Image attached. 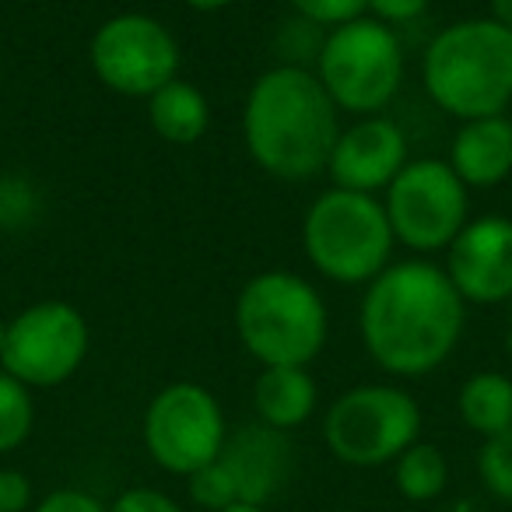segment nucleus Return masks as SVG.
Here are the masks:
<instances>
[{
    "instance_id": "32",
    "label": "nucleus",
    "mask_w": 512,
    "mask_h": 512,
    "mask_svg": "<svg viewBox=\"0 0 512 512\" xmlns=\"http://www.w3.org/2000/svg\"><path fill=\"white\" fill-rule=\"evenodd\" d=\"M218 512H267V505H253V502H232Z\"/></svg>"
},
{
    "instance_id": "25",
    "label": "nucleus",
    "mask_w": 512,
    "mask_h": 512,
    "mask_svg": "<svg viewBox=\"0 0 512 512\" xmlns=\"http://www.w3.org/2000/svg\"><path fill=\"white\" fill-rule=\"evenodd\" d=\"M288 4H292V15L306 18L323 32L369 15V0H288Z\"/></svg>"
},
{
    "instance_id": "20",
    "label": "nucleus",
    "mask_w": 512,
    "mask_h": 512,
    "mask_svg": "<svg viewBox=\"0 0 512 512\" xmlns=\"http://www.w3.org/2000/svg\"><path fill=\"white\" fill-rule=\"evenodd\" d=\"M36 390L0 369V456L18 453L36 432Z\"/></svg>"
},
{
    "instance_id": "13",
    "label": "nucleus",
    "mask_w": 512,
    "mask_h": 512,
    "mask_svg": "<svg viewBox=\"0 0 512 512\" xmlns=\"http://www.w3.org/2000/svg\"><path fill=\"white\" fill-rule=\"evenodd\" d=\"M407 162H411V148L397 120H390L386 113L358 116L355 123L341 127L323 176L337 190L383 197V190L400 176Z\"/></svg>"
},
{
    "instance_id": "12",
    "label": "nucleus",
    "mask_w": 512,
    "mask_h": 512,
    "mask_svg": "<svg viewBox=\"0 0 512 512\" xmlns=\"http://www.w3.org/2000/svg\"><path fill=\"white\" fill-rule=\"evenodd\" d=\"M446 274L467 306L512 302V218L477 214L446 249Z\"/></svg>"
},
{
    "instance_id": "16",
    "label": "nucleus",
    "mask_w": 512,
    "mask_h": 512,
    "mask_svg": "<svg viewBox=\"0 0 512 512\" xmlns=\"http://www.w3.org/2000/svg\"><path fill=\"white\" fill-rule=\"evenodd\" d=\"M316 407H320V386L306 365L260 369L253 383V411L260 425L295 432L313 418Z\"/></svg>"
},
{
    "instance_id": "22",
    "label": "nucleus",
    "mask_w": 512,
    "mask_h": 512,
    "mask_svg": "<svg viewBox=\"0 0 512 512\" xmlns=\"http://www.w3.org/2000/svg\"><path fill=\"white\" fill-rule=\"evenodd\" d=\"M477 474L491 498L512 505V428L502 435L481 439L477 449Z\"/></svg>"
},
{
    "instance_id": "31",
    "label": "nucleus",
    "mask_w": 512,
    "mask_h": 512,
    "mask_svg": "<svg viewBox=\"0 0 512 512\" xmlns=\"http://www.w3.org/2000/svg\"><path fill=\"white\" fill-rule=\"evenodd\" d=\"M488 4H491L488 18H495L498 25H505L512 32V0H488Z\"/></svg>"
},
{
    "instance_id": "1",
    "label": "nucleus",
    "mask_w": 512,
    "mask_h": 512,
    "mask_svg": "<svg viewBox=\"0 0 512 512\" xmlns=\"http://www.w3.org/2000/svg\"><path fill=\"white\" fill-rule=\"evenodd\" d=\"M467 302L446 267L428 256L393 260L372 278L358 302V337L365 355L393 379L439 372L460 348Z\"/></svg>"
},
{
    "instance_id": "29",
    "label": "nucleus",
    "mask_w": 512,
    "mask_h": 512,
    "mask_svg": "<svg viewBox=\"0 0 512 512\" xmlns=\"http://www.w3.org/2000/svg\"><path fill=\"white\" fill-rule=\"evenodd\" d=\"M432 0H369V18L390 25V29H400V25L418 22L428 11Z\"/></svg>"
},
{
    "instance_id": "9",
    "label": "nucleus",
    "mask_w": 512,
    "mask_h": 512,
    "mask_svg": "<svg viewBox=\"0 0 512 512\" xmlns=\"http://www.w3.org/2000/svg\"><path fill=\"white\" fill-rule=\"evenodd\" d=\"M228 418L221 400L193 379L162 386L144 407L141 439L155 467L190 477L221 456L228 442Z\"/></svg>"
},
{
    "instance_id": "24",
    "label": "nucleus",
    "mask_w": 512,
    "mask_h": 512,
    "mask_svg": "<svg viewBox=\"0 0 512 512\" xmlns=\"http://www.w3.org/2000/svg\"><path fill=\"white\" fill-rule=\"evenodd\" d=\"M186 491H190V502L200 505L204 512H218V509H225V505L239 502L235 481L221 460L207 463L204 470H197V474L186 477Z\"/></svg>"
},
{
    "instance_id": "21",
    "label": "nucleus",
    "mask_w": 512,
    "mask_h": 512,
    "mask_svg": "<svg viewBox=\"0 0 512 512\" xmlns=\"http://www.w3.org/2000/svg\"><path fill=\"white\" fill-rule=\"evenodd\" d=\"M323 36H327V32L316 29L313 22L292 15L288 22L278 25V32H274V53H278V64H285V67H309V71H313L316 57H320Z\"/></svg>"
},
{
    "instance_id": "4",
    "label": "nucleus",
    "mask_w": 512,
    "mask_h": 512,
    "mask_svg": "<svg viewBox=\"0 0 512 512\" xmlns=\"http://www.w3.org/2000/svg\"><path fill=\"white\" fill-rule=\"evenodd\" d=\"M239 344L260 369L313 365L330 337L320 288L295 271H260L239 288L232 309Z\"/></svg>"
},
{
    "instance_id": "14",
    "label": "nucleus",
    "mask_w": 512,
    "mask_h": 512,
    "mask_svg": "<svg viewBox=\"0 0 512 512\" xmlns=\"http://www.w3.org/2000/svg\"><path fill=\"white\" fill-rule=\"evenodd\" d=\"M225 470L232 474L239 502L267 505L271 498L281 495L295 467V449L288 432L267 428L260 421L242 425L228 432V442L218 456Z\"/></svg>"
},
{
    "instance_id": "10",
    "label": "nucleus",
    "mask_w": 512,
    "mask_h": 512,
    "mask_svg": "<svg viewBox=\"0 0 512 512\" xmlns=\"http://www.w3.org/2000/svg\"><path fill=\"white\" fill-rule=\"evenodd\" d=\"M88 64L109 92L123 99H151L158 88L179 78L183 50L162 18L144 11H120L92 32Z\"/></svg>"
},
{
    "instance_id": "11",
    "label": "nucleus",
    "mask_w": 512,
    "mask_h": 512,
    "mask_svg": "<svg viewBox=\"0 0 512 512\" xmlns=\"http://www.w3.org/2000/svg\"><path fill=\"white\" fill-rule=\"evenodd\" d=\"M92 351V327L74 302L39 299L8 320V348L0 369L29 390H53L81 372Z\"/></svg>"
},
{
    "instance_id": "30",
    "label": "nucleus",
    "mask_w": 512,
    "mask_h": 512,
    "mask_svg": "<svg viewBox=\"0 0 512 512\" xmlns=\"http://www.w3.org/2000/svg\"><path fill=\"white\" fill-rule=\"evenodd\" d=\"M183 4L190 11H197V15H218V11L232 8L235 0H183Z\"/></svg>"
},
{
    "instance_id": "34",
    "label": "nucleus",
    "mask_w": 512,
    "mask_h": 512,
    "mask_svg": "<svg viewBox=\"0 0 512 512\" xmlns=\"http://www.w3.org/2000/svg\"><path fill=\"white\" fill-rule=\"evenodd\" d=\"M505 344H509V351H512V302H509V334H505Z\"/></svg>"
},
{
    "instance_id": "28",
    "label": "nucleus",
    "mask_w": 512,
    "mask_h": 512,
    "mask_svg": "<svg viewBox=\"0 0 512 512\" xmlns=\"http://www.w3.org/2000/svg\"><path fill=\"white\" fill-rule=\"evenodd\" d=\"M32 512H109V505L85 488H57L39 498Z\"/></svg>"
},
{
    "instance_id": "6",
    "label": "nucleus",
    "mask_w": 512,
    "mask_h": 512,
    "mask_svg": "<svg viewBox=\"0 0 512 512\" xmlns=\"http://www.w3.org/2000/svg\"><path fill=\"white\" fill-rule=\"evenodd\" d=\"M404 71L407 57L397 29L369 15L330 29L313 67L330 102L355 120L386 113L404 88Z\"/></svg>"
},
{
    "instance_id": "15",
    "label": "nucleus",
    "mask_w": 512,
    "mask_h": 512,
    "mask_svg": "<svg viewBox=\"0 0 512 512\" xmlns=\"http://www.w3.org/2000/svg\"><path fill=\"white\" fill-rule=\"evenodd\" d=\"M449 165L463 179L467 190H491L512 176V120L502 116H481L456 127L449 141Z\"/></svg>"
},
{
    "instance_id": "17",
    "label": "nucleus",
    "mask_w": 512,
    "mask_h": 512,
    "mask_svg": "<svg viewBox=\"0 0 512 512\" xmlns=\"http://www.w3.org/2000/svg\"><path fill=\"white\" fill-rule=\"evenodd\" d=\"M148 102V123L165 144L172 148H190L211 127V102L197 85L176 78L165 88H158Z\"/></svg>"
},
{
    "instance_id": "18",
    "label": "nucleus",
    "mask_w": 512,
    "mask_h": 512,
    "mask_svg": "<svg viewBox=\"0 0 512 512\" xmlns=\"http://www.w3.org/2000/svg\"><path fill=\"white\" fill-rule=\"evenodd\" d=\"M456 414L463 428L481 439L502 435L512 428V376L498 369H481L463 379L456 393Z\"/></svg>"
},
{
    "instance_id": "35",
    "label": "nucleus",
    "mask_w": 512,
    "mask_h": 512,
    "mask_svg": "<svg viewBox=\"0 0 512 512\" xmlns=\"http://www.w3.org/2000/svg\"><path fill=\"white\" fill-rule=\"evenodd\" d=\"M0 81H4V60H0Z\"/></svg>"
},
{
    "instance_id": "26",
    "label": "nucleus",
    "mask_w": 512,
    "mask_h": 512,
    "mask_svg": "<svg viewBox=\"0 0 512 512\" xmlns=\"http://www.w3.org/2000/svg\"><path fill=\"white\" fill-rule=\"evenodd\" d=\"M109 512H186V509L169 495V491L134 484V488L120 491V495L109 502Z\"/></svg>"
},
{
    "instance_id": "3",
    "label": "nucleus",
    "mask_w": 512,
    "mask_h": 512,
    "mask_svg": "<svg viewBox=\"0 0 512 512\" xmlns=\"http://www.w3.org/2000/svg\"><path fill=\"white\" fill-rule=\"evenodd\" d=\"M421 81L456 123L502 116L512 106V32L488 15L446 25L421 53Z\"/></svg>"
},
{
    "instance_id": "5",
    "label": "nucleus",
    "mask_w": 512,
    "mask_h": 512,
    "mask_svg": "<svg viewBox=\"0 0 512 512\" xmlns=\"http://www.w3.org/2000/svg\"><path fill=\"white\" fill-rule=\"evenodd\" d=\"M299 239L309 267L330 285L344 288H365L379 278L393 264L397 249L383 200L337 186L309 200Z\"/></svg>"
},
{
    "instance_id": "23",
    "label": "nucleus",
    "mask_w": 512,
    "mask_h": 512,
    "mask_svg": "<svg viewBox=\"0 0 512 512\" xmlns=\"http://www.w3.org/2000/svg\"><path fill=\"white\" fill-rule=\"evenodd\" d=\"M39 218V193L25 176L0 179V232H18Z\"/></svg>"
},
{
    "instance_id": "19",
    "label": "nucleus",
    "mask_w": 512,
    "mask_h": 512,
    "mask_svg": "<svg viewBox=\"0 0 512 512\" xmlns=\"http://www.w3.org/2000/svg\"><path fill=\"white\" fill-rule=\"evenodd\" d=\"M393 484L400 498L414 505H428L449 488V456L435 442L418 439L393 460Z\"/></svg>"
},
{
    "instance_id": "27",
    "label": "nucleus",
    "mask_w": 512,
    "mask_h": 512,
    "mask_svg": "<svg viewBox=\"0 0 512 512\" xmlns=\"http://www.w3.org/2000/svg\"><path fill=\"white\" fill-rule=\"evenodd\" d=\"M36 502V484L25 470L0 467V512H32Z\"/></svg>"
},
{
    "instance_id": "33",
    "label": "nucleus",
    "mask_w": 512,
    "mask_h": 512,
    "mask_svg": "<svg viewBox=\"0 0 512 512\" xmlns=\"http://www.w3.org/2000/svg\"><path fill=\"white\" fill-rule=\"evenodd\" d=\"M4 348H8V320L0 316V358H4Z\"/></svg>"
},
{
    "instance_id": "8",
    "label": "nucleus",
    "mask_w": 512,
    "mask_h": 512,
    "mask_svg": "<svg viewBox=\"0 0 512 512\" xmlns=\"http://www.w3.org/2000/svg\"><path fill=\"white\" fill-rule=\"evenodd\" d=\"M383 211L393 239L411 256L446 253L470 214V190L446 158H411L383 190Z\"/></svg>"
},
{
    "instance_id": "2",
    "label": "nucleus",
    "mask_w": 512,
    "mask_h": 512,
    "mask_svg": "<svg viewBox=\"0 0 512 512\" xmlns=\"http://www.w3.org/2000/svg\"><path fill=\"white\" fill-rule=\"evenodd\" d=\"M239 127L256 169L281 183H309L327 172L341 109L309 67L274 64L249 85Z\"/></svg>"
},
{
    "instance_id": "7",
    "label": "nucleus",
    "mask_w": 512,
    "mask_h": 512,
    "mask_svg": "<svg viewBox=\"0 0 512 512\" xmlns=\"http://www.w3.org/2000/svg\"><path fill=\"white\" fill-rule=\"evenodd\" d=\"M421 428L425 414L414 393L397 383H358L323 414V446L344 467H393V460L421 439Z\"/></svg>"
}]
</instances>
